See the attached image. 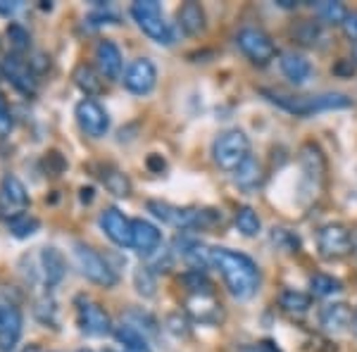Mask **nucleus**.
I'll return each mask as SVG.
<instances>
[{
  "instance_id": "nucleus-1",
  "label": "nucleus",
  "mask_w": 357,
  "mask_h": 352,
  "mask_svg": "<svg viewBox=\"0 0 357 352\" xmlns=\"http://www.w3.org/2000/svg\"><path fill=\"white\" fill-rule=\"evenodd\" d=\"M212 267L220 271L224 286L236 300H250L260 291V267L243 252H236L231 247H212Z\"/></svg>"
},
{
  "instance_id": "nucleus-2",
  "label": "nucleus",
  "mask_w": 357,
  "mask_h": 352,
  "mask_svg": "<svg viewBox=\"0 0 357 352\" xmlns=\"http://www.w3.org/2000/svg\"><path fill=\"white\" fill-rule=\"evenodd\" d=\"M262 95L276 107L296 114V117H310L317 112H329V109H345L353 105V98L345 93H319V95H286L276 91H262Z\"/></svg>"
},
{
  "instance_id": "nucleus-3",
  "label": "nucleus",
  "mask_w": 357,
  "mask_h": 352,
  "mask_svg": "<svg viewBox=\"0 0 357 352\" xmlns=\"http://www.w3.org/2000/svg\"><path fill=\"white\" fill-rule=\"evenodd\" d=\"M250 138L241 129H227L212 143V160L222 171H238L250 160Z\"/></svg>"
},
{
  "instance_id": "nucleus-4",
  "label": "nucleus",
  "mask_w": 357,
  "mask_h": 352,
  "mask_svg": "<svg viewBox=\"0 0 357 352\" xmlns=\"http://www.w3.org/2000/svg\"><path fill=\"white\" fill-rule=\"evenodd\" d=\"M129 13L136 20V24L141 26V31L146 36H151L155 43L160 45L174 43V29L165 22L162 5L158 0H136L129 8Z\"/></svg>"
},
{
  "instance_id": "nucleus-5",
  "label": "nucleus",
  "mask_w": 357,
  "mask_h": 352,
  "mask_svg": "<svg viewBox=\"0 0 357 352\" xmlns=\"http://www.w3.org/2000/svg\"><path fill=\"white\" fill-rule=\"evenodd\" d=\"M74 262H77L79 271L96 286L102 288H114L117 286V271H114L107 259L96 252L91 245L86 243H74Z\"/></svg>"
},
{
  "instance_id": "nucleus-6",
  "label": "nucleus",
  "mask_w": 357,
  "mask_h": 352,
  "mask_svg": "<svg viewBox=\"0 0 357 352\" xmlns=\"http://www.w3.org/2000/svg\"><path fill=\"white\" fill-rule=\"evenodd\" d=\"M236 45H238L241 53L257 67H267L276 57V45L272 41V36L257 26L241 29V31L236 33Z\"/></svg>"
},
{
  "instance_id": "nucleus-7",
  "label": "nucleus",
  "mask_w": 357,
  "mask_h": 352,
  "mask_svg": "<svg viewBox=\"0 0 357 352\" xmlns=\"http://www.w3.org/2000/svg\"><path fill=\"white\" fill-rule=\"evenodd\" d=\"M355 247V240L350 236V231L343 224H324L317 231V250L324 259H341L350 255Z\"/></svg>"
},
{
  "instance_id": "nucleus-8",
  "label": "nucleus",
  "mask_w": 357,
  "mask_h": 352,
  "mask_svg": "<svg viewBox=\"0 0 357 352\" xmlns=\"http://www.w3.org/2000/svg\"><path fill=\"white\" fill-rule=\"evenodd\" d=\"M31 205V198L26 193V186L15 174H5L0 178V217L5 222H13L15 217L26 215V207Z\"/></svg>"
},
{
  "instance_id": "nucleus-9",
  "label": "nucleus",
  "mask_w": 357,
  "mask_h": 352,
  "mask_svg": "<svg viewBox=\"0 0 357 352\" xmlns=\"http://www.w3.org/2000/svg\"><path fill=\"white\" fill-rule=\"evenodd\" d=\"M74 307H77V324L84 333L100 338V336H107V333L112 331V319L100 303L82 296V298H77Z\"/></svg>"
},
{
  "instance_id": "nucleus-10",
  "label": "nucleus",
  "mask_w": 357,
  "mask_h": 352,
  "mask_svg": "<svg viewBox=\"0 0 357 352\" xmlns=\"http://www.w3.org/2000/svg\"><path fill=\"white\" fill-rule=\"evenodd\" d=\"M77 122L82 126V131L91 138H102L110 131V114L93 98H84L82 102H77Z\"/></svg>"
},
{
  "instance_id": "nucleus-11",
  "label": "nucleus",
  "mask_w": 357,
  "mask_h": 352,
  "mask_svg": "<svg viewBox=\"0 0 357 352\" xmlns=\"http://www.w3.org/2000/svg\"><path fill=\"white\" fill-rule=\"evenodd\" d=\"M301 167H303V181L310 186V195H317L324 186L326 176V158L317 143H305L301 148Z\"/></svg>"
},
{
  "instance_id": "nucleus-12",
  "label": "nucleus",
  "mask_w": 357,
  "mask_h": 352,
  "mask_svg": "<svg viewBox=\"0 0 357 352\" xmlns=\"http://www.w3.org/2000/svg\"><path fill=\"white\" fill-rule=\"evenodd\" d=\"M155 84H158V67L148 57H138L131 62L124 72V86L129 93L134 95H148L153 93Z\"/></svg>"
},
{
  "instance_id": "nucleus-13",
  "label": "nucleus",
  "mask_w": 357,
  "mask_h": 352,
  "mask_svg": "<svg viewBox=\"0 0 357 352\" xmlns=\"http://www.w3.org/2000/svg\"><path fill=\"white\" fill-rule=\"evenodd\" d=\"M24 316L17 305H0V352H13L22 338Z\"/></svg>"
},
{
  "instance_id": "nucleus-14",
  "label": "nucleus",
  "mask_w": 357,
  "mask_h": 352,
  "mask_svg": "<svg viewBox=\"0 0 357 352\" xmlns=\"http://www.w3.org/2000/svg\"><path fill=\"white\" fill-rule=\"evenodd\" d=\"M96 67H98V72H100V77L107 79V82H117V79H122L124 57H122V50L117 48V43L110 41V38L98 41V45H96Z\"/></svg>"
},
{
  "instance_id": "nucleus-15",
  "label": "nucleus",
  "mask_w": 357,
  "mask_h": 352,
  "mask_svg": "<svg viewBox=\"0 0 357 352\" xmlns=\"http://www.w3.org/2000/svg\"><path fill=\"white\" fill-rule=\"evenodd\" d=\"M131 247L143 257H153L158 250H162V234L155 224L146 219H134L131 224Z\"/></svg>"
},
{
  "instance_id": "nucleus-16",
  "label": "nucleus",
  "mask_w": 357,
  "mask_h": 352,
  "mask_svg": "<svg viewBox=\"0 0 357 352\" xmlns=\"http://www.w3.org/2000/svg\"><path fill=\"white\" fill-rule=\"evenodd\" d=\"M3 72L5 77L10 79V84L15 86L20 93L24 95H33L36 93V74H33V67L29 62L22 60L20 55H8L3 62Z\"/></svg>"
},
{
  "instance_id": "nucleus-17",
  "label": "nucleus",
  "mask_w": 357,
  "mask_h": 352,
  "mask_svg": "<svg viewBox=\"0 0 357 352\" xmlns=\"http://www.w3.org/2000/svg\"><path fill=\"white\" fill-rule=\"evenodd\" d=\"M131 224L134 222L126 219L124 212H119L117 207H107L100 215V229L119 247H131Z\"/></svg>"
},
{
  "instance_id": "nucleus-18",
  "label": "nucleus",
  "mask_w": 357,
  "mask_h": 352,
  "mask_svg": "<svg viewBox=\"0 0 357 352\" xmlns=\"http://www.w3.org/2000/svg\"><path fill=\"white\" fill-rule=\"evenodd\" d=\"M319 324L329 333H345L355 326V309L348 303H331L319 312Z\"/></svg>"
},
{
  "instance_id": "nucleus-19",
  "label": "nucleus",
  "mask_w": 357,
  "mask_h": 352,
  "mask_svg": "<svg viewBox=\"0 0 357 352\" xmlns=\"http://www.w3.org/2000/svg\"><path fill=\"white\" fill-rule=\"evenodd\" d=\"M279 67L284 72V77L289 79L293 86H303L312 79L314 69L310 65V60L296 50H286V53L279 55Z\"/></svg>"
},
{
  "instance_id": "nucleus-20",
  "label": "nucleus",
  "mask_w": 357,
  "mask_h": 352,
  "mask_svg": "<svg viewBox=\"0 0 357 352\" xmlns=\"http://www.w3.org/2000/svg\"><path fill=\"white\" fill-rule=\"evenodd\" d=\"M38 262H41V274H43V281L48 288H55L62 284L67 274V259L62 255L57 247H43L41 255H38Z\"/></svg>"
},
{
  "instance_id": "nucleus-21",
  "label": "nucleus",
  "mask_w": 357,
  "mask_h": 352,
  "mask_svg": "<svg viewBox=\"0 0 357 352\" xmlns=\"http://www.w3.org/2000/svg\"><path fill=\"white\" fill-rule=\"evenodd\" d=\"M186 309L200 324H220L222 303L215 296H191L186 300Z\"/></svg>"
},
{
  "instance_id": "nucleus-22",
  "label": "nucleus",
  "mask_w": 357,
  "mask_h": 352,
  "mask_svg": "<svg viewBox=\"0 0 357 352\" xmlns=\"http://www.w3.org/2000/svg\"><path fill=\"white\" fill-rule=\"evenodd\" d=\"M178 29L186 36H198L200 31H205V10L200 3H183L176 13Z\"/></svg>"
},
{
  "instance_id": "nucleus-23",
  "label": "nucleus",
  "mask_w": 357,
  "mask_h": 352,
  "mask_svg": "<svg viewBox=\"0 0 357 352\" xmlns=\"http://www.w3.org/2000/svg\"><path fill=\"white\" fill-rule=\"evenodd\" d=\"M98 176H100L102 186L110 190L114 198H129V195H131L129 176H126L124 171H119L117 167H112V164L100 167V174H98Z\"/></svg>"
},
{
  "instance_id": "nucleus-24",
  "label": "nucleus",
  "mask_w": 357,
  "mask_h": 352,
  "mask_svg": "<svg viewBox=\"0 0 357 352\" xmlns=\"http://www.w3.org/2000/svg\"><path fill=\"white\" fill-rule=\"evenodd\" d=\"M72 79H74V84H77L79 89H82L84 93H86V98H96V95L102 93V77H100V72H98L96 67L86 65V62L74 69Z\"/></svg>"
},
{
  "instance_id": "nucleus-25",
  "label": "nucleus",
  "mask_w": 357,
  "mask_h": 352,
  "mask_svg": "<svg viewBox=\"0 0 357 352\" xmlns=\"http://www.w3.org/2000/svg\"><path fill=\"white\" fill-rule=\"evenodd\" d=\"M279 307L291 316H303L312 307V296L303 291H284L279 296Z\"/></svg>"
},
{
  "instance_id": "nucleus-26",
  "label": "nucleus",
  "mask_w": 357,
  "mask_h": 352,
  "mask_svg": "<svg viewBox=\"0 0 357 352\" xmlns=\"http://www.w3.org/2000/svg\"><path fill=\"white\" fill-rule=\"evenodd\" d=\"M293 36H296V41L301 45H307V48H321L326 41V33L324 29H321L319 22H312V20H305L301 26L293 31Z\"/></svg>"
},
{
  "instance_id": "nucleus-27",
  "label": "nucleus",
  "mask_w": 357,
  "mask_h": 352,
  "mask_svg": "<svg viewBox=\"0 0 357 352\" xmlns=\"http://www.w3.org/2000/svg\"><path fill=\"white\" fill-rule=\"evenodd\" d=\"M262 178H264L262 164L257 162L255 158H250L243 167H241L238 171H234V181L238 183L241 188H245V190L257 188V186L262 183Z\"/></svg>"
},
{
  "instance_id": "nucleus-28",
  "label": "nucleus",
  "mask_w": 357,
  "mask_h": 352,
  "mask_svg": "<svg viewBox=\"0 0 357 352\" xmlns=\"http://www.w3.org/2000/svg\"><path fill=\"white\" fill-rule=\"evenodd\" d=\"M234 222H236V229H238L241 234L245 236V238H255V236L262 231L260 217H257V212L252 210V207H248V205H243V207H238V210H236Z\"/></svg>"
},
{
  "instance_id": "nucleus-29",
  "label": "nucleus",
  "mask_w": 357,
  "mask_h": 352,
  "mask_svg": "<svg viewBox=\"0 0 357 352\" xmlns=\"http://www.w3.org/2000/svg\"><path fill=\"white\" fill-rule=\"evenodd\" d=\"M122 319H124V326L134 328V331L141 333L143 338H146V336H155V333H158V321H155L151 314L141 312V309H129L122 316Z\"/></svg>"
},
{
  "instance_id": "nucleus-30",
  "label": "nucleus",
  "mask_w": 357,
  "mask_h": 352,
  "mask_svg": "<svg viewBox=\"0 0 357 352\" xmlns=\"http://www.w3.org/2000/svg\"><path fill=\"white\" fill-rule=\"evenodd\" d=\"M310 291H312L314 298H331L343 291V284L329 274H314L310 276Z\"/></svg>"
},
{
  "instance_id": "nucleus-31",
  "label": "nucleus",
  "mask_w": 357,
  "mask_h": 352,
  "mask_svg": "<svg viewBox=\"0 0 357 352\" xmlns=\"http://www.w3.org/2000/svg\"><path fill=\"white\" fill-rule=\"evenodd\" d=\"M317 15L324 24H343L345 17H348V8L336 0H324V3H317Z\"/></svg>"
},
{
  "instance_id": "nucleus-32",
  "label": "nucleus",
  "mask_w": 357,
  "mask_h": 352,
  "mask_svg": "<svg viewBox=\"0 0 357 352\" xmlns=\"http://www.w3.org/2000/svg\"><path fill=\"white\" fill-rule=\"evenodd\" d=\"M181 284L186 286V291L191 293V296H215L212 293V281L205 276V271H186V274L181 276Z\"/></svg>"
},
{
  "instance_id": "nucleus-33",
  "label": "nucleus",
  "mask_w": 357,
  "mask_h": 352,
  "mask_svg": "<svg viewBox=\"0 0 357 352\" xmlns=\"http://www.w3.org/2000/svg\"><path fill=\"white\" fill-rule=\"evenodd\" d=\"M8 229L15 238H29V236H33L41 229V222L31 215H20V217H15L13 222H8Z\"/></svg>"
},
{
  "instance_id": "nucleus-34",
  "label": "nucleus",
  "mask_w": 357,
  "mask_h": 352,
  "mask_svg": "<svg viewBox=\"0 0 357 352\" xmlns=\"http://www.w3.org/2000/svg\"><path fill=\"white\" fill-rule=\"evenodd\" d=\"M117 338H119V343H124V352H151L146 338H143L138 331H134V328H129L124 324L119 326Z\"/></svg>"
},
{
  "instance_id": "nucleus-35",
  "label": "nucleus",
  "mask_w": 357,
  "mask_h": 352,
  "mask_svg": "<svg viewBox=\"0 0 357 352\" xmlns=\"http://www.w3.org/2000/svg\"><path fill=\"white\" fill-rule=\"evenodd\" d=\"M134 286H136L138 296L153 298L155 296V288H158V281H155V271L151 267H138L134 271Z\"/></svg>"
},
{
  "instance_id": "nucleus-36",
  "label": "nucleus",
  "mask_w": 357,
  "mask_h": 352,
  "mask_svg": "<svg viewBox=\"0 0 357 352\" xmlns=\"http://www.w3.org/2000/svg\"><path fill=\"white\" fill-rule=\"evenodd\" d=\"M8 41H10V48L15 50V55H22L24 50H29V45H31V36H29V31L22 24H13L8 26Z\"/></svg>"
},
{
  "instance_id": "nucleus-37",
  "label": "nucleus",
  "mask_w": 357,
  "mask_h": 352,
  "mask_svg": "<svg viewBox=\"0 0 357 352\" xmlns=\"http://www.w3.org/2000/svg\"><path fill=\"white\" fill-rule=\"evenodd\" d=\"M272 243L279 247V250L291 252V255L301 250V238H298V236L289 229H274L272 231Z\"/></svg>"
},
{
  "instance_id": "nucleus-38",
  "label": "nucleus",
  "mask_w": 357,
  "mask_h": 352,
  "mask_svg": "<svg viewBox=\"0 0 357 352\" xmlns=\"http://www.w3.org/2000/svg\"><path fill=\"white\" fill-rule=\"evenodd\" d=\"M13 126H15L13 109H10V105H8V98L0 93V141L13 134Z\"/></svg>"
},
{
  "instance_id": "nucleus-39",
  "label": "nucleus",
  "mask_w": 357,
  "mask_h": 352,
  "mask_svg": "<svg viewBox=\"0 0 357 352\" xmlns=\"http://www.w3.org/2000/svg\"><path fill=\"white\" fill-rule=\"evenodd\" d=\"M36 314L43 324H55V305L50 303V300H41V303H38Z\"/></svg>"
},
{
  "instance_id": "nucleus-40",
  "label": "nucleus",
  "mask_w": 357,
  "mask_h": 352,
  "mask_svg": "<svg viewBox=\"0 0 357 352\" xmlns=\"http://www.w3.org/2000/svg\"><path fill=\"white\" fill-rule=\"evenodd\" d=\"M341 29H343V36L348 38V41L357 43V10H355V13H348L345 22L341 24Z\"/></svg>"
},
{
  "instance_id": "nucleus-41",
  "label": "nucleus",
  "mask_w": 357,
  "mask_h": 352,
  "mask_svg": "<svg viewBox=\"0 0 357 352\" xmlns=\"http://www.w3.org/2000/svg\"><path fill=\"white\" fill-rule=\"evenodd\" d=\"M167 328H169V331H174L176 336H186V333H188V321L183 319L181 314H172V316H167Z\"/></svg>"
},
{
  "instance_id": "nucleus-42",
  "label": "nucleus",
  "mask_w": 357,
  "mask_h": 352,
  "mask_svg": "<svg viewBox=\"0 0 357 352\" xmlns=\"http://www.w3.org/2000/svg\"><path fill=\"white\" fill-rule=\"evenodd\" d=\"M17 10H20V3H15V0H0V15L3 17H13Z\"/></svg>"
},
{
  "instance_id": "nucleus-43",
  "label": "nucleus",
  "mask_w": 357,
  "mask_h": 352,
  "mask_svg": "<svg viewBox=\"0 0 357 352\" xmlns=\"http://www.w3.org/2000/svg\"><path fill=\"white\" fill-rule=\"evenodd\" d=\"M148 167H151L153 171H158V174H162L165 160H160V155H151V158H148Z\"/></svg>"
},
{
  "instance_id": "nucleus-44",
  "label": "nucleus",
  "mask_w": 357,
  "mask_h": 352,
  "mask_svg": "<svg viewBox=\"0 0 357 352\" xmlns=\"http://www.w3.org/2000/svg\"><path fill=\"white\" fill-rule=\"evenodd\" d=\"M241 352H274L269 348V343H262V345H250V348H243Z\"/></svg>"
},
{
  "instance_id": "nucleus-45",
  "label": "nucleus",
  "mask_w": 357,
  "mask_h": 352,
  "mask_svg": "<svg viewBox=\"0 0 357 352\" xmlns=\"http://www.w3.org/2000/svg\"><path fill=\"white\" fill-rule=\"evenodd\" d=\"M22 352H48V350L41 348V345H36V343H31V345H26V348L22 350Z\"/></svg>"
},
{
  "instance_id": "nucleus-46",
  "label": "nucleus",
  "mask_w": 357,
  "mask_h": 352,
  "mask_svg": "<svg viewBox=\"0 0 357 352\" xmlns=\"http://www.w3.org/2000/svg\"><path fill=\"white\" fill-rule=\"evenodd\" d=\"M276 5H279V8H296V0H276Z\"/></svg>"
},
{
  "instance_id": "nucleus-47",
  "label": "nucleus",
  "mask_w": 357,
  "mask_h": 352,
  "mask_svg": "<svg viewBox=\"0 0 357 352\" xmlns=\"http://www.w3.org/2000/svg\"><path fill=\"white\" fill-rule=\"evenodd\" d=\"M353 62H355V65H357V48H355V53H353Z\"/></svg>"
},
{
  "instance_id": "nucleus-48",
  "label": "nucleus",
  "mask_w": 357,
  "mask_h": 352,
  "mask_svg": "<svg viewBox=\"0 0 357 352\" xmlns=\"http://www.w3.org/2000/svg\"><path fill=\"white\" fill-rule=\"evenodd\" d=\"M353 328H355V333H357V309H355V326Z\"/></svg>"
},
{
  "instance_id": "nucleus-49",
  "label": "nucleus",
  "mask_w": 357,
  "mask_h": 352,
  "mask_svg": "<svg viewBox=\"0 0 357 352\" xmlns=\"http://www.w3.org/2000/svg\"><path fill=\"white\" fill-rule=\"evenodd\" d=\"M0 77H5V72H3V62H0Z\"/></svg>"
},
{
  "instance_id": "nucleus-50",
  "label": "nucleus",
  "mask_w": 357,
  "mask_h": 352,
  "mask_svg": "<svg viewBox=\"0 0 357 352\" xmlns=\"http://www.w3.org/2000/svg\"><path fill=\"white\" fill-rule=\"evenodd\" d=\"M355 250H357V236H355Z\"/></svg>"
},
{
  "instance_id": "nucleus-51",
  "label": "nucleus",
  "mask_w": 357,
  "mask_h": 352,
  "mask_svg": "<svg viewBox=\"0 0 357 352\" xmlns=\"http://www.w3.org/2000/svg\"><path fill=\"white\" fill-rule=\"evenodd\" d=\"M79 352H91V350H79Z\"/></svg>"
},
{
  "instance_id": "nucleus-52",
  "label": "nucleus",
  "mask_w": 357,
  "mask_h": 352,
  "mask_svg": "<svg viewBox=\"0 0 357 352\" xmlns=\"http://www.w3.org/2000/svg\"><path fill=\"white\" fill-rule=\"evenodd\" d=\"M105 352H114V350H105Z\"/></svg>"
}]
</instances>
